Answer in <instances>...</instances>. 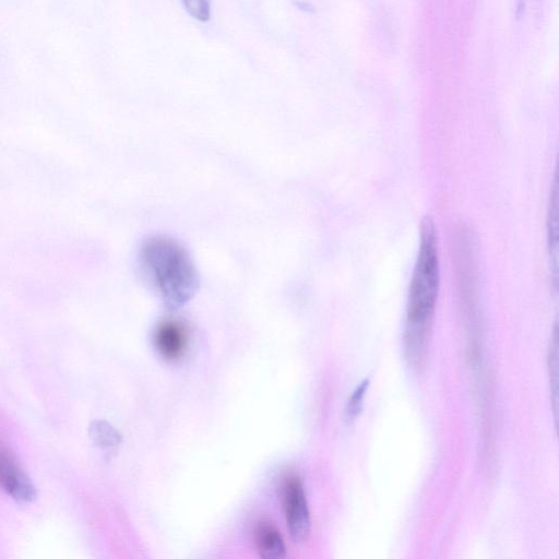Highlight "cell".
Segmentation results:
<instances>
[{
  "label": "cell",
  "instance_id": "obj_1",
  "mask_svg": "<svg viewBox=\"0 0 559 559\" xmlns=\"http://www.w3.org/2000/svg\"><path fill=\"white\" fill-rule=\"evenodd\" d=\"M439 280L437 235L432 221L427 217L421 224L418 253L406 306L405 352L414 365L420 364L426 354L438 298Z\"/></svg>",
  "mask_w": 559,
  "mask_h": 559
},
{
  "label": "cell",
  "instance_id": "obj_7",
  "mask_svg": "<svg viewBox=\"0 0 559 559\" xmlns=\"http://www.w3.org/2000/svg\"><path fill=\"white\" fill-rule=\"evenodd\" d=\"M547 250L549 259L550 274L554 285L557 286L558 270V185L557 177L554 180V187L550 193L548 213H547Z\"/></svg>",
  "mask_w": 559,
  "mask_h": 559
},
{
  "label": "cell",
  "instance_id": "obj_10",
  "mask_svg": "<svg viewBox=\"0 0 559 559\" xmlns=\"http://www.w3.org/2000/svg\"><path fill=\"white\" fill-rule=\"evenodd\" d=\"M182 2L193 17L203 22L210 19V0H182Z\"/></svg>",
  "mask_w": 559,
  "mask_h": 559
},
{
  "label": "cell",
  "instance_id": "obj_9",
  "mask_svg": "<svg viewBox=\"0 0 559 559\" xmlns=\"http://www.w3.org/2000/svg\"><path fill=\"white\" fill-rule=\"evenodd\" d=\"M369 380H364L354 391L352 396L348 400L347 406H346V416L348 419L353 420L356 418V416L360 413L362 407V400L366 393V390L368 389Z\"/></svg>",
  "mask_w": 559,
  "mask_h": 559
},
{
  "label": "cell",
  "instance_id": "obj_3",
  "mask_svg": "<svg viewBox=\"0 0 559 559\" xmlns=\"http://www.w3.org/2000/svg\"><path fill=\"white\" fill-rule=\"evenodd\" d=\"M282 490L289 535L295 542L302 543L309 537L311 522L300 478L296 474H288L284 478Z\"/></svg>",
  "mask_w": 559,
  "mask_h": 559
},
{
  "label": "cell",
  "instance_id": "obj_8",
  "mask_svg": "<svg viewBox=\"0 0 559 559\" xmlns=\"http://www.w3.org/2000/svg\"><path fill=\"white\" fill-rule=\"evenodd\" d=\"M93 442L102 449H114L121 443V435L107 421L95 420L90 426Z\"/></svg>",
  "mask_w": 559,
  "mask_h": 559
},
{
  "label": "cell",
  "instance_id": "obj_5",
  "mask_svg": "<svg viewBox=\"0 0 559 559\" xmlns=\"http://www.w3.org/2000/svg\"><path fill=\"white\" fill-rule=\"evenodd\" d=\"M0 486L21 503L31 502L36 497L35 487L29 478L4 451H0Z\"/></svg>",
  "mask_w": 559,
  "mask_h": 559
},
{
  "label": "cell",
  "instance_id": "obj_2",
  "mask_svg": "<svg viewBox=\"0 0 559 559\" xmlns=\"http://www.w3.org/2000/svg\"><path fill=\"white\" fill-rule=\"evenodd\" d=\"M139 262L147 284L164 305L176 310L197 293L199 275L187 249L175 238L156 235L141 246Z\"/></svg>",
  "mask_w": 559,
  "mask_h": 559
},
{
  "label": "cell",
  "instance_id": "obj_4",
  "mask_svg": "<svg viewBox=\"0 0 559 559\" xmlns=\"http://www.w3.org/2000/svg\"><path fill=\"white\" fill-rule=\"evenodd\" d=\"M153 343L162 357L168 360H176L186 352L188 330L177 319L163 320L154 330Z\"/></svg>",
  "mask_w": 559,
  "mask_h": 559
},
{
  "label": "cell",
  "instance_id": "obj_6",
  "mask_svg": "<svg viewBox=\"0 0 559 559\" xmlns=\"http://www.w3.org/2000/svg\"><path fill=\"white\" fill-rule=\"evenodd\" d=\"M260 556L264 559H280L286 554L285 543L276 527L267 521L260 522L254 531Z\"/></svg>",
  "mask_w": 559,
  "mask_h": 559
}]
</instances>
